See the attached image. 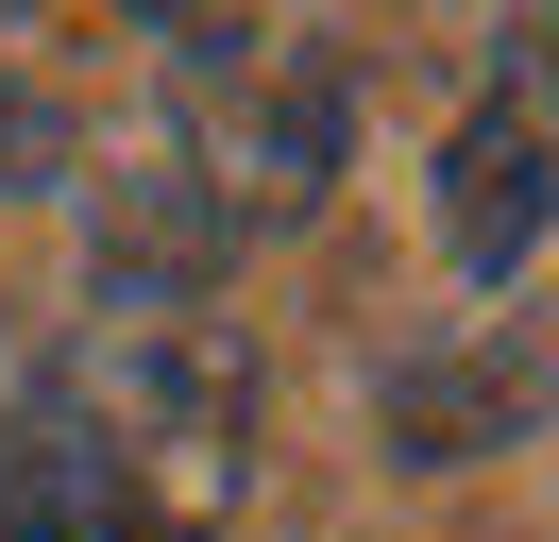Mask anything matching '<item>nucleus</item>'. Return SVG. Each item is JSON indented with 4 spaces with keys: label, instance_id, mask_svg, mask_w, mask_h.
Here are the masks:
<instances>
[{
    "label": "nucleus",
    "instance_id": "obj_1",
    "mask_svg": "<svg viewBox=\"0 0 559 542\" xmlns=\"http://www.w3.org/2000/svg\"><path fill=\"white\" fill-rule=\"evenodd\" d=\"M441 169H457L441 221H457V255H475V271H509L525 237H543V203H559V187H543V119H475Z\"/></svg>",
    "mask_w": 559,
    "mask_h": 542
},
{
    "label": "nucleus",
    "instance_id": "obj_2",
    "mask_svg": "<svg viewBox=\"0 0 559 542\" xmlns=\"http://www.w3.org/2000/svg\"><path fill=\"white\" fill-rule=\"evenodd\" d=\"M51 153H69V136H51V102H17V85H0V187H35Z\"/></svg>",
    "mask_w": 559,
    "mask_h": 542
}]
</instances>
